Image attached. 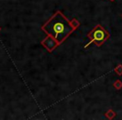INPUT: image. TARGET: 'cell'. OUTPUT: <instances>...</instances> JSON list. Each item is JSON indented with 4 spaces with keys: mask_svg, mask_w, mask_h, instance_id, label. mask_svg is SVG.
I'll return each mask as SVG.
<instances>
[{
    "mask_svg": "<svg viewBox=\"0 0 122 120\" xmlns=\"http://www.w3.org/2000/svg\"><path fill=\"white\" fill-rule=\"evenodd\" d=\"M42 28L59 44L68 37V35L75 29V27L71 25L62 13L57 12Z\"/></svg>",
    "mask_w": 122,
    "mask_h": 120,
    "instance_id": "obj_1",
    "label": "cell"
},
{
    "mask_svg": "<svg viewBox=\"0 0 122 120\" xmlns=\"http://www.w3.org/2000/svg\"><path fill=\"white\" fill-rule=\"evenodd\" d=\"M88 38L91 39V42L89 43V44L91 43H94L98 47H100L101 44H104L106 39L109 38V33L101 25L98 24L96 27H94L93 29L89 33Z\"/></svg>",
    "mask_w": 122,
    "mask_h": 120,
    "instance_id": "obj_2",
    "label": "cell"
},
{
    "mask_svg": "<svg viewBox=\"0 0 122 120\" xmlns=\"http://www.w3.org/2000/svg\"><path fill=\"white\" fill-rule=\"evenodd\" d=\"M114 87H116L117 89H119V88H121L122 87V83L119 81V80H118V81L116 82V83H115L114 84Z\"/></svg>",
    "mask_w": 122,
    "mask_h": 120,
    "instance_id": "obj_3",
    "label": "cell"
}]
</instances>
